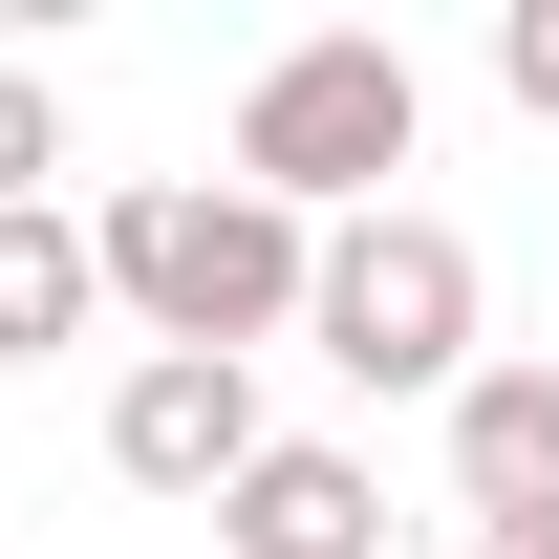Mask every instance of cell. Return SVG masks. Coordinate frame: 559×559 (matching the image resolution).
Here are the masks:
<instances>
[{"mask_svg":"<svg viewBox=\"0 0 559 559\" xmlns=\"http://www.w3.org/2000/svg\"><path fill=\"white\" fill-rule=\"evenodd\" d=\"M474 323H495V280H474V237H452V215H323V280H301V345L345 366V388H430V409H452V388H474Z\"/></svg>","mask_w":559,"mask_h":559,"instance_id":"obj_3","label":"cell"},{"mask_svg":"<svg viewBox=\"0 0 559 559\" xmlns=\"http://www.w3.org/2000/svg\"><path fill=\"white\" fill-rule=\"evenodd\" d=\"M86 237H108V301H130L151 345H194V366L301 345V280H323V237H301L280 194H237V173H130Z\"/></svg>","mask_w":559,"mask_h":559,"instance_id":"obj_1","label":"cell"},{"mask_svg":"<svg viewBox=\"0 0 559 559\" xmlns=\"http://www.w3.org/2000/svg\"><path fill=\"white\" fill-rule=\"evenodd\" d=\"M495 86H516V108L559 130V0H495Z\"/></svg>","mask_w":559,"mask_h":559,"instance_id":"obj_9","label":"cell"},{"mask_svg":"<svg viewBox=\"0 0 559 559\" xmlns=\"http://www.w3.org/2000/svg\"><path fill=\"white\" fill-rule=\"evenodd\" d=\"M474 559H559V516H516V538H474Z\"/></svg>","mask_w":559,"mask_h":559,"instance_id":"obj_10","label":"cell"},{"mask_svg":"<svg viewBox=\"0 0 559 559\" xmlns=\"http://www.w3.org/2000/svg\"><path fill=\"white\" fill-rule=\"evenodd\" d=\"M86 323H108V237H86L66 194H44V215H0V366L86 345Z\"/></svg>","mask_w":559,"mask_h":559,"instance_id":"obj_7","label":"cell"},{"mask_svg":"<svg viewBox=\"0 0 559 559\" xmlns=\"http://www.w3.org/2000/svg\"><path fill=\"white\" fill-rule=\"evenodd\" d=\"M108 474H130V495H173V516H215V495L259 474V366L130 345V366H108Z\"/></svg>","mask_w":559,"mask_h":559,"instance_id":"obj_4","label":"cell"},{"mask_svg":"<svg viewBox=\"0 0 559 559\" xmlns=\"http://www.w3.org/2000/svg\"><path fill=\"white\" fill-rule=\"evenodd\" d=\"M215 559H388V474L345 430H259V474L215 495Z\"/></svg>","mask_w":559,"mask_h":559,"instance_id":"obj_5","label":"cell"},{"mask_svg":"<svg viewBox=\"0 0 559 559\" xmlns=\"http://www.w3.org/2000/svg\"><path fill=\"white\" fill-rule=\"evenodd\" d=\"M44 173H66V86L0 66V215H44Z\"/></svg>","mask_w":559,"mask_h":559,"instance_id":"obj_8","label":"cell"},{"mask_svg":"<svg viewBox=\"0 0 559 559\" xmlns=\"http://www.w3.org/2000/svg\"><path fill=\"white\" fill-rule=\"evenodd\" d=\"M452 516H474V538L559 516V366L538 345H495L474 388H452Z\"/></svg>","mask_w":559,"mask_h":559,"instance_id":"obj_6","label":"cell"},{"mask_svg":"<svg viewBox=\"0 0 559 559\" xmlns=\"http://www.w3.org/2000/svg\"><path fill=\"white\" fill-rule=\"evenodd\" d=\"M409 151H430V66L388 22H323V44H280V66L237 86V194H280L301 237H323V215H388Z\"/></svg>","mask_w":559,"mask_h":559,"instance_id":"obj_2","label":"cell"}]
</instances>
